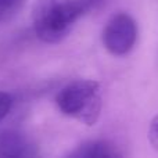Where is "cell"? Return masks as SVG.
<instances>
[{"mask_svg": "<svg viewBox=\"0 0 158 158\" xmlns=\"http://www.w3.org/2000/svg\"><path fill=\"white\" fill-rule=\"evenodd\" d=\"M101 0H35L32 22L42 42L56 44L69 35L77 21Z\"/></svg>", "mask_w": 158, "mask_h": 158, "instance_id": "6da1fadb", "label": "cell"}, {"mask_svg": "<svg viewBox=\"0 0 158 158\" xmlns=\"http://www.w3.org/2000/svg\"><path fill=\"white\" fill-rule=\"evenodd\" d=\"M56 104L64 115L86 126H93L100 118L103 106L100 83L92 79L69 82L57 93Z\"/></svg>", "mask_w": 158, "mask_h": 158, "instance_id": "7a4b0ae2", "label": "cell"}, {"mask_svg": "<svg viewBox=\"0 0 158 158\" xmlns=\"http://www.w3.org/2000/svg\"><path fill=\"white\" fill-rule=\"evenodd\" d=\"M103 44L111 54L125 56L133 49L137 39V25L126 13H118L110 18L103 29Z\"/></svg>", "mask_w": 158, "mask_h": 158, "instance_id": "3957f363", "label": "cell"}, {"mask_svg": "<svg viewBox=\"0 0 158 158\" xmlns=\"http://www.w3.org/2000/svg\"><path fill=\"white\" fill-rule=\"evenodd\" d=\"M0 158H39V150L27 135L4 131L0 133Z\"/></svg>", "mask_w": 158, "mask_h": 158, "instance_id": "277c9868", "label": "cell"}, {"mask_svg": "<svg viewBox=\"0 0 158 158\" xmlns=\"http://www.w3.org/2000/svg\"><path fill=\"white\" fill-rule=\"evenodd\" d=\"M68 158H122L119 150L106 140H94L82 144Z\"/></svg>", "mask_w": 158, "mask_h": 158, "instance_id": "5b68a950", "label": "cell"}, {"mask_svg": "<svg viewBox=\"0 0 158 158\" xmlns=\"http://www.w3.org/2000/svg\"><path fill=\"white\" fill-rule=\"evenodd\" d=\"M25 0H0V24L13 19L22 10Z\"/></svg>", "mask_w": 158, "mask_h": 158, "instance_id": "8992f818", "label": "cell"}, {"mask_svg": "<svg viewBox=\"0 0 158 158\" xmlns=\"http://www.w3.org/2000/svg\"><path fill=\"white\" fill-rule=\"evenodd\" d=\"M11 106H13V98H11V96L6 92H0V122L8 115V112H10V110H11Z\"/></svg>", "mask_w": 158, "mask_h": 158, "instance_id": "52a82bcc", "label": "cell"}, {"mask_svg": "<svg viewBox=\"0 0 158 158\" xmlns=\"http://www.w3.org/2000/svg\"><path fill=\"white\" fill-rule=\"evenodd\" d=\"M148 142H150L151 147L158 153V114L153 118L150 123V129H148Z\"/></svg>", "mask_w": 158, "mask_h": 158, "instance_id": "ba28073f", "label": "cell"}]
</instances>
